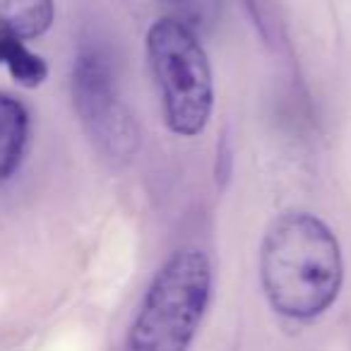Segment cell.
Wrapping results in <instances>:
<instances>
[{"mask_svg": "<svg viewBox=\"0 0 351 351\" xmlns=\"http://www.w3.org/2000/svg\"><path fill=\"white\" fill-rule=\"evenodd\" d=\"M0 65L27 89H34L49 77V65L41 56L32 53L25 41L12 36H0Z\"/></svg>", "mask_w": 351, "mask_h": 351, "instance_id": "obj_7", "label": "cell"}, {"mask_svg": "<svg viewBox=\"0 0 351 351\" xmlns=\"http://www.w3.org/2000/svg\"><path fill=\"white\" fill-rule=\"evenodd\" d=\"M75 108L89 135L104 149L121 154L135 140V125L118 92V82L108 58L97 49L80 53L73 73Z\"/></svg>", "mask_w": 351, "mask_h": 351, "instance_id": "obj_4", "label": "cell"}, {"mask_svg": "<svg viewBox=\"0 0 351 351\" xmlns=\"http://www.w3.org/2000/svg\"><path fill=\"white\" fill-rule=\"evenodd\" d=\"M224 0H169L173 20L186 25L191 32H210L221 15Z\"/></svg>", "mask_w": 351, "mask_h": 351, "instance_id": "obj_8", "label": "cell"}, {"mask_svg": "<svg viewBox=\"0 0 351 351\" xmlns=\"http://www.w3.org/2000/svg\"><path fill=\"white\" fill-rule=\"evenodd\" d=\"M53 0H0V36L36 39L53 25Z\"/></svg>", "mask_w": 351, "mask_h": 351, "instance_id": "obj_6", "label": "cell"}, {"mask_svg": "<svg viewBox=\"0 0 351 351\" xmlns=\"http://www.w3.org/2000/svg\"><path fill=\"white\" fill-rule=\"evenodd\" d=\"M147 58L166 125L176 135H200L215 106V82L197 34L173 17L156 20L147 32Z\"/></svg>", "mask_w": 351, "mask_h": 351, "instance_id": "obj_3", "label": "cell"}, {"mask_svg": "<svg viewBox=\"0 0 351 351\" xmlns=\"http://www.w3.org/2000/svg\"><path fill=\"white\" fill-rule=\"evenodd\" d=\"M212 291V267L202 250L183 248L152 279L123 351H188Z\"/></svg>", "mask_w": 351, "mask_h": 351, "instance_id": "obj_2", "label": "cell"}, {"mask_svg": "<svg viewBox=\"0 0 351 351\" xmlns=\"http://www.w3.org/2000/svg\"><path fill=\"white\" fill-rule=\"evenodd\" d=\"M29 113L10 94L0 92V181H8L25 159Z\"/></svg>", "mask_w": 351, "mask_h": 351, "instance_id": "obj_5", "label": "cell"}, {"mask_svg": "<svg viewBox=\"0 0 351 351\" xmlns=\"http://www.w3.org/2000/svg\"><path fill=\"white\" fill-rule=\"evenodd\" d=\"M260 279L279 315L317 317L337 301L344 263L335 234L308 212H284L265 231Z\"/></svg>", "mask_w": 351, "mask_h": 351, "instance_id": "obj_1", "label": "cell"}]
</instances>
